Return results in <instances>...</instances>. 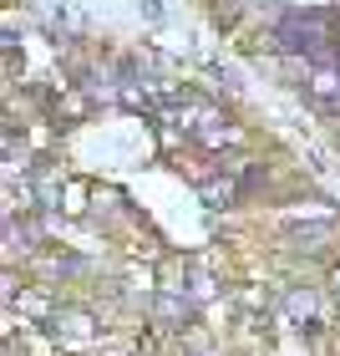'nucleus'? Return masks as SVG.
<instances>
[{"label": "nucleus", "mask_w": 340, "mask_h": 356, "mask_svg": "<svg viewBox=\"0 0 340 356\" xmlns=\"http://www.w3.org/2000/svg\"><path fill=\"white\" fill-rule=\"evenodd\" d=\"M335 290H340V275H335Z\"/></svg>", "instance_id": "1"}]
</instances>
